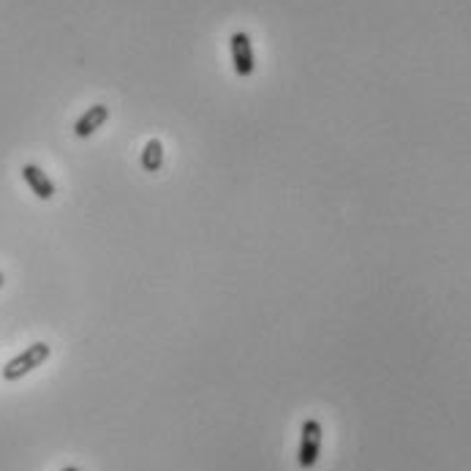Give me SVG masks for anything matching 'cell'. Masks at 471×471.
<instances>
[{"instance_id":"8","label":"cell","mask_w":471,"mask_h":471,"mask_svg":"<svg viewBox=\"0 0 471 471\" xmlns=\"http://www.w3.org/2000/svg\"><path fill=\"white\" fill-rule=\"evenodd\" d=\"M4 284H6V275H4V273H0V289H4Z\"/></svg>"},{"instance_id":"7","label":"cell","mask_w":471,"mask_h":471,"mask_svg":"<svg viewBox=\"0 0 471 471\" xmlns=\"http://www.w3.org/2000/svg\"><path fill=\"white\" fill-rule=\"evenodd\" d=\"M63 471H82V468H77V466H66Z\"/></svg>"},{"instance_id":"5","label":"cell","mask_w":471,"mask_h":471,"mask_svg":"<svg viewBox=\"0 0 471 471\" xmlns=\"http://www.w3.org/2000/svg\"><path fill=\"white\" fill-rule=\"evenodd\" d=\"M23 180L28 183V188L39 197V199H53L55 197V183L50 180V175L42 169V167H36V164H25L23 167Z\"/></svg>"},{"instance_id":"4","label":"cell","mask_w":471,"mask_h":471,"mask_svg":"<svg viewBox=\"0 0 471 471\" xmlns=\"http://www.w3.org/2000/svg\"><path fill=\"white\" fill-rule=\"evenodd\" d=\"M110 120V107H104V104H93L88 112H82L80 118H77V123H74V134L80 137V139H88V137H93L104 123Z\"/></svg>"},{"instance_id":"6","label":"cell","mask_w":471,"mask_h":471,"mask_svg":"<svg viewBox=\"0 0 471 471\" xmlns=\"http://www.w3.org/2000/svg\"><path fill=\"white\" fill-rule=\"evenodd\" d=\"M139 161H142L145 172H161V167H164V145H161V139H150L145 145Z\"/></svg>"},{"instance_id":"2","label":"cell","mask_w":471,"mask_h":471,"mask_svg":"<svg viewBox=\"0 0 471 471\" xmlns=\"http://www.w3.org/2000/svg\"><path fill=\"white\" fill-rule=\"evenodd\" d=\"M322 455V422L308 417L303 422L300 433V449H297V466L300 468H313Z\"/></svg>"},{"instance_id":"3","label":"cell","mask_w":471,"mask_h":471,"mask_svg":"<svg viewBox=\"0 0 471 471\" xmlns=\"http://www.w3.org/2000/svg\"><path fill=\"white\" fill-rule=\"evenodd\" d=\"M229 50H232V66H235L237 77H251L256 69V61H254V44H251L248 34H243V31L232 34Z\"/></svg>"},{"instance_id":"1","label":"cell","mask_w":471,"mask_h":471,"mask_svg":"<svg viewBox=\"0 0 471 471\" xmlns=\"http://www.w3.org/2000/svg\"><path fill=\"white\" fill-rule=\"evenodd\" d=\"M50 354H53L50 343H44V341L31 343L25 351H20L17 357H12L4 365V370H0V373H4V381H20V379H25L28 373H34L36 368H42L50 360Z\"/></svg>"}]
</instances>
